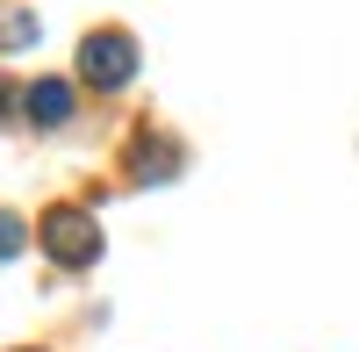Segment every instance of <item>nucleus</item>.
Returning a JSON list of instances; mask_svg holds the SVG:
<instances>
[{"mask_svg": "<svg viewBox=\"0 0 359 352\" xmlns=\"http://www.w3.org/2000/svg\"><path fill=\"white\" fill-rule=\"evenodd\" d=\"M29 36H36V22H29V15H15V22H0V50H15V43H29Z\"/></svg>", "mask_w": 359, "mask_h": 352, "instance_id": "39448f33", "label": "nucleus"}, {"mask_svg": "<svg viewBox=\"0 0 359 352\" xmlns=\"http://www.w3.org/2000/svg\"><path fill=\"white\" fill-rule=\"evenodd\" d=\"M15 252H22V216L0 209V259H15Z\"/></svg>", "mask_w": 359, "mask_h": 352, "instance_id": "423d86ee", "label": "nucleus"}, {"mask_svg": "<svg viewBox=\"0 0 359 352\" xmlns=\"http://www.w3.org/2000/svg\"><path fill=\"white\" fill-rule=\"evenodd\" d=\"M180 158L165 151V144H144V151H137V180H158V172H172Z\"/></svg>", "mask_w": 359, "mask_h": 352, "instance_id": "20e7f679", "label": "nucleus"}, {"mask_svg": "<svg viewBox=\"0 0 359 352\" xmlns=\"http://www.w3.org/2000/svg\"><path fill=\"white\" fill-rule=\"evenodd\" d=\"M36 245L57 259V266H94V259H101V223H94V209H72V201H65V209H43V223H36Z\"/></svg>", "mask_w": 359, "mask_h": 352, "instance_id": "f257e3e1", "label": "nucleus"}, {"mask_svg": "<svg viewBox=\"0 0 359 352\" xmlns=\"http://www.w3.org/2000/svg\"><path fill=\"white\" fill-rule=\"evenodd\" d=\"M22 108H29V123L57 130V123H72V86H65V79H36V86L22 94Z\"/></svg>", "mask_w": 359, "mask_h": 352, "instance_id": "7ed1b4c3", "label": "nucleus"}, {"mask_svg": "<svg viewBox=\"0 0 359 352\" xmlns=\"http://www.w3.org/2000/svg\"><path fill=\"white\" fill-rule=\"evenodd\" d=\"M79 79L101 86V94L130 86V79H137V43L123 36V29H94V36L79 43Z\"/></svg>", "mask_w": 359, "mask_h": 352, "instance_id": "f03ea898", "label": "nucleus"}, {"mask_svg": "<svg viewBox=\"0 0 359 352\" xmlns=\"http://www.w3.org/2000/svg\"><path fill=\"white\" fill-rule=\"evenodd\" d=\"M8 108H15V94H8V79H0V115H8Z\"/></svg>", "mask_w": 359, "mask_h": 352, "instance_id": "0eeeda50", "label": "nucleus"}]
</instances>
